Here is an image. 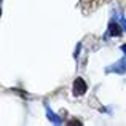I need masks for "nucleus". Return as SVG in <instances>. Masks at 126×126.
Here are the masks:
<instances>
[{"instance_id": "nucleus-3", "label": "nucleus", "mask_w": 126, "mask_h": 126, "mask_svg": "<svg viewBox=\"0 0 126 126\" xmlns=\"http://www.w3.org/2000/svg\"><path fill=\"white\" fill-rule=\"evenodd\" d=\"M121 49H123V53H126V45H123V46H121Z\"/></svg>"}, {"instance_id": "nucleus-1", "label": "nucleus", "mask_w": 126, "mask_h": 126, "mask_svg": "<svg viewBox=\"0 0 126 126\" xmlns=\"http://www.w3.org/2000/svg\"><path fill=\"white\" fill-rule=\"evenodd\" d=\"M85 91H86V83L81 80V78H77L75 83H74V94L75 96H81Z\"/></svg>"}, {"instance_id": "nucleus-2", "label": "nucleus", "mask_w": 126, "mask_h": 126, "mask_svg": "<svg viewBox=\"0 0 126 126\" xmlns=\"http://www.w3.org/2000/svg\"><path fill=\"white\" fill-rule=\"evenodd\" d=\"M110 32H112V35H120L121 34V29L118 27L115 22H110Z\"/></svg>"}]
</instances>
